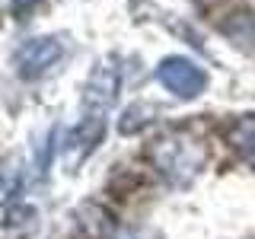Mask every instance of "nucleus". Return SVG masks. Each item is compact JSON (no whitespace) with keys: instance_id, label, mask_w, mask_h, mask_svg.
I'll return each mask as SVG.
<instances>
[{"instance_id":"f257e3e1","label":"nucleus","mask_w":255,"mask_h":239,"mask_svg":"<svg viewBox=\"0 0 255 239\" xmlns=\"http://www.w3.org/2000/svg\"><path fill=\"white\" fill-rule=\"evenodd\" d=\"M147 156L153 163V169L172 185H188L191 179H198L207 163V147L195 137L191 131L172 127L163 131L159 137L150 140Z\"/></svg>"},{"instance_id":"f03ea898","label":"nucleus","mask_w":255,"mask_h":239,"mask_svg":"<svg viewBox=\"0 0 255 239\" xmlns=\"http://www.w3.org/2000/svg\"><path fill=\"white\" fill-rule=\"evenodd\" d=\"M156 80L175 96V99H198L207 86V74L195 61L182 58V54H172V58L159 61L156 64Z\"/></svg>"},{"instance_id":"7ed1b4c3","label":"nucleus","mask_w":255,"mask_h":239,"mask_svg":"<svg viewBox=\"0 0 255 239\" xmlns=\"http://www.w3.org/2000/svg\"><path fill=\"white\" fill-rule=\"evenodd\" d=\"M61 58H64V42L61 38L38 35V38H29V42H22L16 48L13 64H16V70H19L22 80H38V77H45Z\"/></svg>"},{"instance_id":"20e7f679","label":"nucleus","mask_w":255,"mask_h":239,"mask_svg":"<svg viewBox=\"0 0 255 239\" xmlns=\"http://www.w3.org/2000/svg\"><path fill=\"white\" fill-rule=\"evenodd\" d=\"M115 96H118V61L102 58L83 86V106L86 112H106L115 102Z\"/></svg>"},{"instance_id":"39448f33","label":"nucleus","mask_w":255,"mask_h":239,"mask_svg":"<svg viewBox=\"0 0 255 239\" xmlns=\"http://www.w3.org/2000/svg\"><path fill=\"white\" fill-rule=\"evenodd\" d=\"M106 134V121H102V112H86L83 124L77 127L74 134L67 137V150H70V166L80 163L83 156H90L96 150V143L102 140Z\"/></svg>"},{"instance_id":"423d86ee","label":"nucleus","mask_w":255,"mask_h":239,"mask_svg":"<svg viewBox=\"0 0 255 239\" xmlns=\"http://www.w3.org/2000/svg\"><path fill=\"white\" fill-rule=\"evenodd\" d=\"M227 140L239 156L255 169V115H243L227 127Z\"/></svg>"},{"instance_id":"0eeeda50","label":"nucleus","mask_w":255,"mask_h":239,"mask_svg":"<svg viewBox=\"0 0 255 239\" xmlns=\"http://www.w3.org/2000/svg\"><path fill=\"white\" fill-rule=\"evenodd\" d=\"M80 214H86L90 220H80V227L86 230L93 239H102V236H109V230H112V217L102 207H96V204H90L86 211H80Z\"/></svg>"},{"instance_id":"6e6552de","label":"nucleus","mask_w":255,"mask_h":239,"mask_svg":"<svg viewBox=\"0 0 255 239\" xmlns=\"http://www.w3.org/2000/svg\"><path fill=\"white\" fill-rule=\"evenodd\" d=\"M19 182H22L19 169H6V172H0V204L10 201L16 191H19Z\"/></svg>"},{"instance_id":"1a4fd4ad","label":"nucleus","mask_w":255,"mask_h":239,"mask_svg":"<svg viewBox=\"0 0 255 239\" xmlns=\"http://www.w3.org/2000/svg\"><path fill=\"white\" fill-rule=\"evenodd\" d=\"M6 3H10V13L16 16V19H26V16L42 3V0H6Z\"/></svg>"},{"instance_id":"9d476101","label":"nucleus","mask_w":255,"mask_h":239,"mask_svg":"<svg viewBox=\"0 0 255 239\" xmlns=\"http://www.w3.org/2000/svg\"><path fill=\"white\" fill-rule=\"evenodd\" d=\"M115 239H159V233H153V230H147V227H128Z\"/></svg>"}]
</instances>
